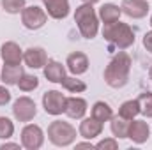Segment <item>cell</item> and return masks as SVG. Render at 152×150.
Segmentation results:
<instances>
[{
  "label": "cell",
  "instance_id": "ba28073f",
  "mask_svg": "<svg viewBox=\"0 0 152 150\" xmlns=\"http://www.w3.org/2000/svg\"><path fill=\"white\" fill-rule=\"evenodd\" d=\"M42 108L48 115H62L66 110V95L58 90H48L42 95Z\"/></svg>",
  "mask_w": 152,
  "mask_h": 150
},
{
  "label": "cell",
  "instance_id": "603a6c76",
  "mask_svg": "<svg viewBox=\"0 0 152 150\" xmlns=\"http://www.w3.org/2000/svg\"><path fill=\"white\" fill-rule=\"evenodd\" d=\"M62 87H64L66 90L73 92V94H80V92H85V90H87V85H85L81 79L75 78V76H66V78L62 79Z\"/></svg>",
  "mask_w": 152,
  "mask_h": 150
},
{
  "label": "cell",
  "instance_id": "4fadbf2b",
  "mask_svg": "<svg viewBox=\"0 0 152 150\" xmlns=\"http://www.w3.org/2000/svg\"><path fill=\"white\" fill-rule=\"evenodd\" d=\"M66 66H67V69H69L71 74L80 76V74H83V73H87V69H88V58H87L85 53L75 51V53H71L67 57Z\"/></svg>",
  "mask_w": 152,
  "mask_h": 150
},
{
  "label": "cell",
  "instance_id": "9a60e30c",
  "mask_svg": "<svg viewBox=\"0 0 152 150\" xmlns=\"http://www.w3.org/2000/svg\"><path fill=\"white\" fill-rule=\"evenodd\" d=\"M87 101L81 99V97H66V110L64 113L69 117V118H75V120H80L85 117L87 113Z\"/></svg>",
  "mask_w": 152,
  "mask_h": 150
},
{
  "label": "cell",
  "instance_id": "e0dca14e",
  "mask_svg": "<svg viewBox=\"0 0 152 150\" xmlns=\"http://www.w3.org/2000/svg\"><path fill=\"white\" fill-rule=\"evenodd\" d=\"M25 74L23 73V66L21 64H5L2 67V73H0V78L5 85H18L20 78Z\"/></svg>",
  "mask_w": 152,
  "mask_h": 150
},
{
  "label": "cell",
  "instance_id": "30bf717a",
  "mask_svg": "<svg viewBox=\"0 0 152 150\" xmlns=\"http://www.w3.org/2000/svg\"><path fill=\"white\" fill-rule=\"evenodd\" d=\"M149 9L151 7H149L147 0H122V5H120V11L133 20L145 18Z\"/></svg>",
  "mask_w": 152,
  "mask_h": 150
},
{
  "label": "cell",
  "instance_id": "8fae6325",
  "mask_svg": "<svg viewBox=\"0 0 152 150\" xmlns=\"http://www.w3.org/2000/svg\"><path fill=\"white\" fill-rule=\"evenodd\" d=\"M23 62L30 67V69H41L46 66L48 62V57H46V51L42 48H28L25 53H23Z\"/></svg>",
  "mask_w": 152,
  "mask_h": 150
},
{
  "label": "cell",
  "instance_id": "ac0fdd59",
  "mask_svg": "<svg viewBox=\"0 0 152 150\" xmlns=\"http://www.w3.org/2000/svg\"><path fill=\"white\" fill-rule=\"evenodd\" d=\"M44 76L51 83H62V79L66 78V67L57 60H48L44 66Z\"/></svg>",
  "mask_w": 152,
  "mask_h": 150
},
{
  "label": "cell",
  "instance_id": "484cf974",
  "mask_svg": "<svg viewBox=\"0 0 152 150\" xmlns=\"http://www.w3.org/2000/svg\"><path fill=\"white\" fill-rule=\"evenodd\" d=\"M14 134V124L7 117H0V140H9Z\"/></svg>",
  "mask_w": 152,
  "mask_h": 150
},
{
  "label": "cell",
  "instance_id": "2e32d148",
  "mask_svg": "<svg viewBox=\"0 0 152 150\" xmlns=\"http://www.w3.org/2000/svg\"><path fill=\"white\" fill-rule=\"evenodd\" d=\"M0 55H2L4 64H21V60H23L21 48H20L16 42H12V41L2 44V48H0Z\"/></svg>",
  "mask_w": 152,
  "mask_h": 150
},
{
  "label": "cell",
  "instance_id": "7c38bea8",
  "mask_svg": "<svg viewBox=\"0 0 152 150\" xmlns=\"http://www.w3.org/2000/svg\"><path fill=\"white\" fill-rule=\"evenodd\" d=\"M48 16L53 20H64L69 14V0H42Z\"/></svg>",
  "mask_w": 152,
  "mask_h": 150
},
{
  "label": "cell",
  "instance_id": "52a82bcc",
  "mask_svg": "<svg viewBox=\"0 0 152 150\" xmlns=\"http://www.w3.org/2000/svg\"><path fill=\"white\" fill-rule=\"evenodd\" d=\"M12 115L18 122H30L37 115V106L30 97H18L12 104Z\"/></svg>",
  "mask_w": 152,
  "mask_h": 150
},
{
  "label": "cell",
  "instance_id": "7a4b0ae2",
  "mask_svg": "<svg viewBox=\"0 0 152 150\" xmlns=\"http://www.w3.org/2000/svg\"><path fill=\"white\" fill-rule=\"evenodd\" d=\"M103 37L106 39L112 46L118 50H127L129 46L134 44V30L127 23H108L103 28Z\"/></svg>",
  "mask_w": 152,
  "mask_h": 150
},
{
  "label": "cell",
  "instance_id": "6da1fadb",
  "mask_svg": "<svg viewBox=\"0 0 152 150\" xmlns=\"http://www.w3.org/2000/svg\"><path fill=\"white\" fill-rule=\"evenodd\" d=\"M131 73V57L126 51H118L104 69V81L112 88H122Z\"/></svg>",
  "mask_w": 152,
  "mask_h": 150
},
{
  "label": "cell",
  "instance_id": "4316f807",
  "mask_svg": "<svg viewBox=\"0 0 152 150\" xmlns=\"http://www.w3.org/2000/svg\"><path fill=\"white\" fill-rule=\"evenodd\" d=\"M27 0H2V7L5 9V12L9 14H18L23 11Z\"/></svg>",
  "mask_w": 152,
  "mask_h": 150
},
{
  "label": "cell",
  "instance_id": "4dcf8cb0",
  "mask_svg": "<svg viewBox=\"0 0 152 150\" xmlns=\"http://www.w3.org/2000/svg\"><path fill=\"white\" fill-rule=\"evenodd\" d=\"M96 145H92L90 143V140L87 141V143H76V149H94Z\"/></svg>",
  "mask_w": 152,
  "mask_h": 150
},
{
  "label": "cell",
  "instance_id": "f1b7e54d",
  "mask_svg": "<svg viewBox=\"0 0 152 150\" xmlns=\"http://www.w3.org/2000/svg\"><path fill=\"white\" fill-rule=\"evenodd\" d=\"M9 103H11V92H9L5 87L0 85V106H5V104H9Z\"/></svg>",
  "mask_w": 152,
  "mask_h": 150
},
{
  "label": "cell",
  "instance_id": "7402d4cb",
  "mask_svg": "<svg viewBox=\"0 0 152 150\" xmlns=\"http://www.w3.org/2000/svg\"><path fill=\"white\" fill-rule=\"evenodd\" d=\"M118 115L126 120H133L136 115H140V104L136 99H129V101H124L118 108Z\"/></svg>",
  "mask_w": 152,
  "mask_h": 150
},
{
  "label": "cell",
  "instance_id": "44dd1931",
  "mask_svg": "<svg viewBox=\"0 0 152 150\" xmlns=\"http://www.w3.org/2000/svg\"><path fill=\"white\" fill-rule=\"evenodd\" d=\"M129 122L131 120H126V118H122L120 115H117V117H112V124H110V129H112V133H113L115 138H127V129H129Z\"/></svg>",
  "mask_w": 152,
  "mask_h": 150
},
{
  "label": "cell",
  "instance_id": "5b68a950",
  "mask_svg": "<svg viewBox=\"0 0 152 150\" xmlns=\"http://www.w3.org/2000/svg\"><path fill=\"white\" fill-rule=\"evenodd\" d=\"M46 20H48V12L37 5L23 7V11H21V23L28 30H39L41 27H44Z\"/></svg>",
  "mask_w": 152,
  "mask_h": 150
},
{
  "label": "cell",
  "instance_id": "5bb4252c",
  "mask_svg": "<svg viewBox=\"0 0 152 150\" xmlns=\"http://www.w3.org/2000/svg\"><path fill=\"white\" fill-rule=\"evenodd\" d=\"M78 133H80V136L85 138V140H94V138H97V136L103 133V122L96 120L94 117L83 118L81 124H80Z\"/></svg>",
  "mask_w": 152,
  "mask_h": 150
},
{
  "label": "cell",
  "instance_id": "e575fe53",
  "mask_svg": "<svg viewBox=\"0 0 152 150\" xmlns=\"http://www.w3.org/2000/svg\"><path fill=\"white\" fill-rule=\"evenodd\" d=\"M151 25H152V16H151Z\"/></svg>",
  "mask_w": 152,
  "mask_h": 150
},
{
  "label": "cell",
  "instance_id": "277c9868",
  "mask_svg": "<svg viewBox=\"0 0 152 150\" xmlns=\"http://www.w3.org/2000/svg\"><path fill=\"white\" fill-rule=\"evenodd\" d=\"M48 138L55 147H69L76 140V129L69 122L55 120L48 125Z\"/></svg>",
  "mask_w": 152,
  "mask_h": 150
},
{
  "label": "cell",
  "instance_id": "d6a6232c",
  "mask_svg": "<svg viewBox=\"0 0 152 150\" xmlns=\"http://www.w3.org/2000/svg\"><path fill=\"white\" fill-rule=\"evenodd\" d=\"M97 2H99V0H83V4H92V5L97 4Z\"/></svg>",
  "mask_w": 152,
  "mask_h": 150
},
{
  "label": "cell",
  "instance_id": "1f68e13d",
  "mask_svg": "<svg viewBox=\"0 0 152 150\" xmlns=\"http://www.w3.org/2000/svg\"><path fill=\"white\" fill-rule=\"evenodd\" d=\"M5 149H20V145L18 143H4L0 147V150H5Z\"/></svg>",
  "mask_w": 152,
  "mask_h": 150
},
{
  "label": "cell",
  "instance_id": "836d02e7",
  "mask_svg": "<svg viewBox=\"0 0 152 150\" xmlns=\"http://www.w3.org/2000/svg\"><path fill=\"white\" fill-rule=\"evenodd\" d=\"M149 76H151V79H152V66H151V71H149Z\"/></svg>",
  "mask_w": 152,
  "mask_h": 150
},
{
  "label": "cell",
  "instance_id": "8992f818",
  "mask_svg": "<svg viewBox=\"0 0 152 150\" xmlns=\"http://www.w3.org/2000/svg\"><path fill=\"white\" fill-rule=\"evenodd\" d=\"M44 143V133L36 124H27L21 131V145L27 150H39Z\"/></svg>",
  "mask_w": 152,
  "mask_h": 150
},
{
  "label": "cell",
  "instance_id": "3957f363",
  "mask_svg": "<svg viewBox=\"0 0 152 150\" xmlns=\"http://www.w3.org/2000/svg\"><path fill=\"white\" fill-rule=\"evenodd\" d=\"M75 21L80 28V34L85 39H94L97 36L99 21H97V14H96L92 4H83V5L76 7Z\"/></svg>",
  "mask_w": 152,
  "mask_h": 150
},
{
  "label": "cell",
  "instance_id": "d6986e66",
  "mask_svg": "<svg viewBox=\"0 0 152 150\" xmlns=\"http://www.w3.org/2000/svg\"><path fill=\"white\" fill-rule=\"evenodd\" d=\"M120 14H122L120 7H118V5H115V4H104V5L99 9V18L103 20V23H104V25L118 21Z\"/></svg>",
  "mask_w": 152,
  "mask_h": 150
},
{
  "label": "cell",
  "instance_id": "cb8c5ba5",
  "mask_svg": "<svg viewBox=\"0 0 152 150\" xmlns=\"http://www.w3.org/2000/svg\"><path fill=\"white\" fill-rule=\"evenodd\" d=\"M136 101L140 104V113H143L147 118H152V92L140 94Z\"/></svg>",
  "mask_w": 152,
  "mask_h": 150
},
{
  "label": "cell",
  "instance_id": "ffe728a7",
  "mask_svg": "<svg viewBox=\"0 0 152 150\" xmlns=\"http://www.w3.org/2000/svg\"><path fill=\"white\" fill-rule=\"evenodd\" d=\"M92 117L96 118V120H99V122H108V120H112V117H113V110H112V106L108 104V103H104V101H97L94 106H92Z\"/></svg>",
  "mask_w": 152,
  "mask_h": 150
},
{
  "label": "cell",
  "instance_id": "83f0119b",
  "mask_svg": "<svg viewBox=\"0 0 152 150\" xmlns=\"http://www.w3.org/2000/svg\"><path fill=\"white\" fill-rule=\"evenodd\" d=\"M117 147H118V143H117V140L113 138H106V140H101L97 145H96V149H110V150H117Z\"/></svg>",
  "mask_w": 152,
  "mask_h": 150
},
{
  "label": "cell",
  "instance_id": "f546056e",
  "mask_svg": "<svg viewBox=\"0 0 152 150\" xmlns=\"http://www.w3.org/2000/svg\"><path fill=\"white\" fill-rule=\"evenodd\" d=\"M143 48H145L147 51H151V53H152V30H151V32H147V34L143 36Z\"/></svg>",
  "mask_w": 152,
  "mask_h": 150
},
{
  "label": "cell",
  "instance_id": "d4e9b609",
  "mask_svg": "<svg viewBox=\"0 0 152 150\" xmlns=\"http://www.w3.org/2000/svg\"><path fill=\"white\" fill-rule=\"evenodd\" d=\"M18 87H20V90H23V92H32V90H36V88L39 87L37 76L23 74L21 78H20V81H18Z\"/></svg>",
  "mask_w": 152,
  "mask_h": 150
},
{
  "label": "cell",
  "instance_id": "9c48e42d",
  "mask_svg": "<svg viewBox=\"0 0 152 150\" xmlns=\"http://www.w3.org/2000/svg\"><path fill=\"white\" fill-rule=\"evenodd\" d=\"M151 136V127L145 120H131L129 122V129H127V138L136 143V145H142L149 140Z\"/></svg>",
  "mask_w": 152,
  "mask_h": 150
}]
</instances>
